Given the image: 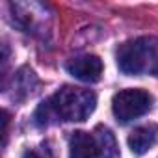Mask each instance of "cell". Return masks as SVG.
<instances>
[{
    "mask_svg": "<svg viewBox=\"0 0 158 158\" xmlns=\"http://www.w3.org/2000/svg\"><path fill=\"white\" fill-rule=\"evenodd\" d=\"M23 158H41L35 151H24V154H23Z\"/></svg>",
    "mask_w": 158,
    "mask_h": 158,
    "instance_id": "cell-8",
    "label": "cell"
},
{
    "mask_svg": "<svg viewBox=\"0 0 158 158\" xmlns=\"http://www.w3.org/2000/svg\"><path fill=\"white\" fill-rule=\"evenodd\" d=\"M152 106V97L143 89H123L112 99V112L119 123L141 117Z\"/></svg>",
    "mask_w": 158,
    "mask_h": 158,
    "instance_id": "cell-3",
    "label": "cell"
},
{
    "mask_svg": "<svg viewBox=\"0 0 158 158\" xmlns=\"http://www.w3.org/2000/svg\"><path fill=\"white\" fill-rule=\"evenodd\" d=\"M95 134H97V145H99V151H101V156L102 158H119V145H117V139L114 136V132L108 128V127H102L99 125L95 128Z\"/></svg>",
    "mask_w": 158,
    "mask_h": 158,
    "instance_id": "cell-7",
    "label": "cell"
},
{
    "mask_svg": "<svg viewBox=\"0 0 158 158\" xmlns=\"http://www.w3.org/2000/svg\"><path fill=\"white\" fill-rule=\"evenodd\" d=\"M156 50H158V43L152 37H139V39H132V41L123 43L117 50L119 71L125 74L143 73L145 69H149V63L154 61L152 58L156 56Z\"/></svg>",
    "mask_w": 158,
    "mask_h": 158,
    "instance_id": "cell-2",
    "label": "cell"
},
{
    "mask_svg": "<svg viewBox=\"0 0 158 158\" xmlns=\"http://www.w3.org/2000/svg\"><path fill=\"white\" fill-rule=\"evenodd\" d=\"M152 74H156V76H158V61H156V65L152 67Z\"/></svg>",
    "mask_w": 158,
    "mask_h": 158,
    "instance_id": "cell-9",
    "label": "cell"
},
{
    "mask_svg": "<svg viewBox=\"0 0 158 158\" xmlns=\"http://www.w3.org/2000/svg\"><path fill=\"white\" fill-rule=\"evenodd\" d=\"M97 104V97L89 89L63 86L50 99L41 102L35 110L34 121L39 127L50 125L52 119L60 121H86Z\"/></svg>",
    "mask_w": 158,
    "mask_h": 158,
    "instance_id": "cell-1",
    "label": "cell"
},
{
    "mask_svg": "<svg viewBox=\"0 0 158 158\" xmlns=\"http://www.w3.org/2000/svg\"><path fill=\"white\" fill-rule=\"evenodd\" d=\"M69 158H101L97 139L84 130H76L69 138Z\"/></svg>",
    "mask_w": 158,
    "mask_h": 158,
    "instance_id": "cell-5",
    "label": "cell"
},
{
    "mask_svg": "<svg viewBox=\"0 0 158 158\" xmlns=\"http://www.w3.org/2000/svg\"><path fill=\"white\" fill-rule=\"evenodd\" d=\"M156 143H158V125L156 123L141 125V127L134 128L128 136V147L136 156L145 154Z\"/></svg>",
    "mask_w": 158,
    "mask_h": 158,
    "instance_id": "cell-6",
    "label": "cell"
},
{
    "mask_svg": "<svg viewBox=\"0 0 158 158\" xmlns=\"http://www.w3.org/2000/svg\"><path fill=\"white\" fill-rule=\"evenodd\" d=\"M65 67L71 76H74L80 82H88V84L99 82L102 76V61L99 56H93V54L71 58Z\"/></svg>",
    "mask_w": 158,
    "mask_h": 158,
    "instance_id": "cell-4",
    "label": "cell"
}]
</instances>
